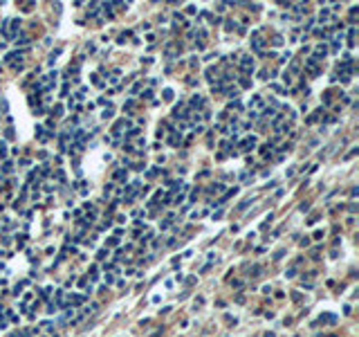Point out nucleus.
I'll return each instance as SVG.
<instances>
[{"label":"nucleus","mask_w":359,"mask_h":337,"mask_svg":"<svg viewBox=\"0 0 359 337\" xmlns=\"http://www.w3.org/2000/svg\"><path fill=\"white\" fill-rule=\"evenodd\" d=\"M254 144H256V137H249V140L242 142V148H245V151H249V148H254Z\"/></svg>","instance_id":"20e7f679"},{"label":"nucleus","mask_w":359,"mask_h":337,"mask_svg":"<svg viewBox=\"0 0 359 337\" xmlns=\"http://www.w3.org/2000/svg\"><path fill=\"white\" fill-rule=\"evenodd\" d=\"M265 43H267V40L260 36V34H254V36H252V50H254V52H263V50H265Z\"/></svg>","instance_id":"f257e3e1"},{"label":"nucleus","mask_w":359,"mask_h":337,"mask_svg":"<svg viewBox=\"0 0 359 337\" xmlns=\"http://www.w3.org/2000/svg\"><path fill=\"white\" fill-rule=\"evenodd\" d=\"M260 103H263V99H260V97H254V99L249 101V108H252V110H258Z\"/></svg>","instance_id":"7ed1b4c3"},{"label":"nucleus","mask_w":359,"mask_h":337,"mask_svg":"<svg viewBox=\"0 0 359 337\" xmlns=\"http://www.w3.org/2000/svg\"><path fill=\"white\" fill-rule=\"evenodd\" d=\"M254 70V61H252V56H242L240 59V72L242 74H249Z\"/></svg>","instance_id":"f03ea898"},{"label":"nucleus","mask_w":359,"mask_h":337,"mask_svg":"<svg viewBox=\"0 0 359 337\" xmlns=\"http://www.w3.org/2000/svg\"><path fill=\"white\" fill-rule=\"evenodd\" d=\"M115 180H126V171H123V169L117 171V173H115Z\"/></svg>","instance_id":"39448f33"}]
</instances>
